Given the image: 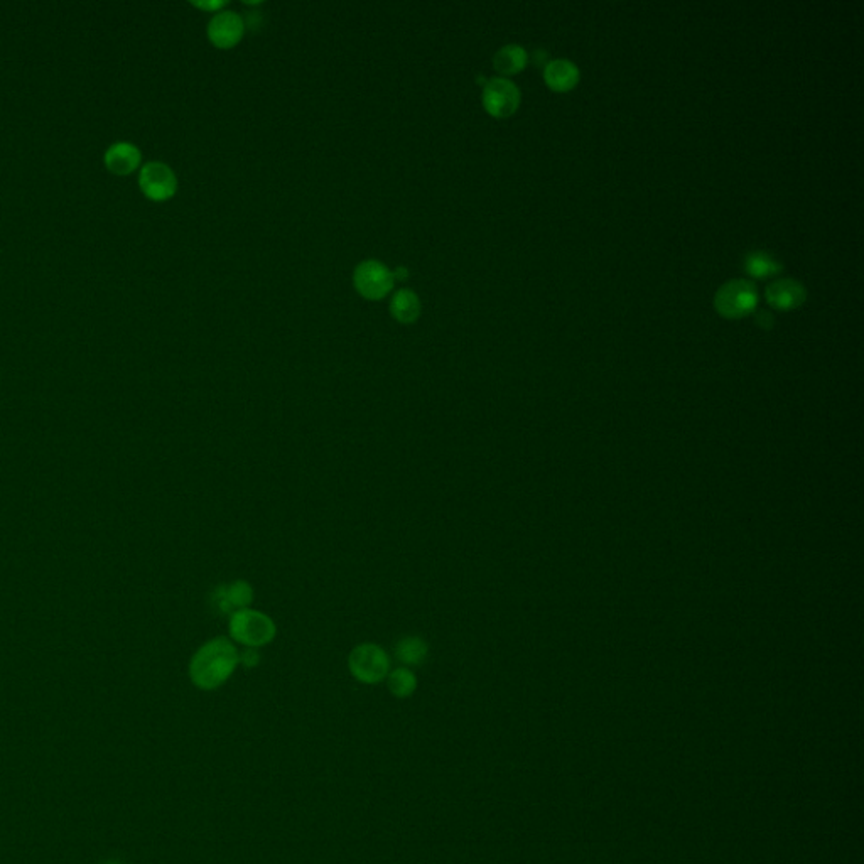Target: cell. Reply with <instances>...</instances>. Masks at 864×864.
I'll use <instances>...</instances> for the list:
<instances>
[{"label":"cell","mask_w":864,"mask_h":864,"mask_svg":"<svg viewBox=\"0 0 864 864\" xmlns=\"http://www.w3.org/2000/svg\"><path fill=\"white\" fill-rule=\"evenodd\" d=\"M238 666V647L228 637H216L199 647L189 662L191 682L201 691H215Z\"/></svg>","instance_id":"obj_1"},{"label":"cell","mask_w":864,"mask_h":864,"mask_svg":"<svg viewBox=\"0 0 864 864\" xmlns=\"http://www.w3.org/2000/svg\"><path fill=\"white\" fill-rule=\"evenodd\" d=\"M230 640L250 648H261L272 642L277 635L274 620L259 610L245 608L230 616Z\"/></svg>","instance_id":"obj_2"},{"label":"cell","mask_w":864,"mask_h":864,"mask_svg":"<svg viewBox=\"0 0 864 864\" xmlns=\"http://www.w3.org/2000/svg\"><path fill=\"white\" fill-rule=\"evenodd\" d=\"M758 304L757 286L747 279H734L722 284L714 296V308L722 317L740 319L751 315Z\"/></svg>","instance_id":"obj_3"},{"label":"cell","mask_w":864,"mask_h":864,"mask_svg":"<svg viewBox=\"0 0 864 864\" xmlns=\"http://www.w3.org/2000/svg\"><path fill=\"white\" fill-rule=\"evenodd\" d=\"M348 668L356 681L372 685L387 679L391 658L377 643H360L350 652Z\"/></svg>","instance_id":"obj_4"},{"label":"cell","mask_w":864,"mask_h":864,"mask_svg":"<svg viewBox=\"0 0 864 864\" xmlns=\"http://www.w3.org/2000/svg\"><path fill=\"white\" fill-rule=\"evenodd\" d=\"M392 271L379 261H363L356 265L354 272V289L368 301L383 299L393 288Z\"/></svg>","instance_id":"obj_5"},{"label":"cell","mask_w":864,"mask_h":864,"mask_svg":"<svg viewBox=\"0 0 864 864\" xmlns=\"http://www.w3.org/2000/svg\"><path fill=\"white\" fill-rule=\"evenodd\" d=\"M520 106L519 87L507 78L490 79L483 88V106L495 118H507Z\"/></svg>","instance_id":"obj_6"},{"label":"cell","mask_w":864,"mask_h":864,"mask_svg":"<svg viewBox=\"0 0 864 864\" xmlns=\"http://www.w3.org/2000/svg\"><path fill=\"white\" fill-rule=\"evenodd\" d=\"M139 186L145 197L152 201H168L176 195L178 178L168 164L152 161L147 162L139 174Z\"/></svg>","instance_id":"obj_7"},{"label":"cell","mask_w":864,"mask_h":864,"mask_svg":"<svg viewBox=\"0 0 864 864\" xmlns=\"http://www.w3.org/2000/svg\"><path fill=\"white\" fill-rule=\"evenodd\" d=\"M245 34V23L238 14L232 11H220L211 17L208 23V40L213 46L220 50H230L236 46Z\"/></svg>","instance_id":"obj_8"},{"label":"cell","mask_w":864,"mask_h":864,"mask_svg":"<svg viewBox=\"0 0 864 864\" xmlns=\"http://www.w3.org/2000/svg\"><path fill=\"white\" fill-rule=\"evenodd\" d=\"M253 602V588L247 581H234L230 584L218 586L211 593V606L220 615L232 616L240 610L250 608Z\"/></svg>","instance_id":"obj_9"},{"label":"cell","mask_w":864,"mask_h":864,"mask_svg":"<svg viewBox=\"0 0 864 864\" xmlns=\"http://www.w3.org/2000/svg\"><path fill=\"white\" fill-rule=\"evenodd\" d=\"M767 302L773 309L778 311H792L800 308L807 299V290L794 279H780L775 280L767 288Z\"/></svg>","instance_id":"obj_10"},{"label":"cell","mask_w":864,"mask_h":864,"mask_svg":"<svg viewBox=\"0 0 864 864\" xmlns=\"http://www.w3.org/2000/svg\"><path fill=\"white\" fill-rule=\"evenodd\" d=\"M104 161H106V170L112 174L129 176L141 166L142 154L137 145L131 142H117L106 149Z\"/></svg>","instance_id":"obj_11"},{"label":"cell","mask_w":864,"mask_h":864,"mask_svg":"<svg viewBox=\"0 0 864 864\" xmlns=\"http://www.w3.org/2000/svg\"><path fill=\"white\" fill-rule=\"evenodd\" d=\"M579 69L569 60H554L544 68V79L554 92H569L579 83Z\"/></svg>","instance_id":"obj_12"},{"label":"cell","mask_w":864,"mask_h":864,"mask_svg":"<svg viewBox=\"0 0 864 864\" xmlns=\"http://www.w3.org/2000/svg\"><path fill=\"white\" fill-rule=\"evenodd\" d=\"M422 306L419 296L410 289H400L393 294L391 301V315L400 325H412L419 319Z\"/></svg>","instance_id":"obj_13"},{"label":"cell","mask_w":864,"mask_h":864,"mask_svg":"<svg viewBox=\"0 0 864 864\" xmlns=\"http://www.w3.org/2000/svg\"><path fill=\"white\" fill-rule=\"evenodd\" d=\"M393 654L404 667H419L429 655V645L420 637H406L397 642Z\"/></svg>","instance_id":"obj_14"},{"label":"cell","mask_w":864,"mask_h":864,"mask_svg":"<svg viewBox=\"0 0 864 864\" xmlns=\"http://www.w3.org/2000/svg\"><path fill=\"white\" fill-rule=\"evenodd\" d=\"M527 61H529L527 53L519 44H507L501 50H498L497 54L493 56L495 69L505 77L520 73L527 66Z\"/></svg>","instance_id":"obj_15"},{"label":"cell","mask_w":864,"mask_h":864,"mask_svg":"<svg viewBox=\"0 0 864 864\" xmlns=\"http://www.w3.org/2000/svg\"><path fill=\"white\" fill-rule=\"evenodd\" d=\"M743 267H745L747 274L755 277V279H768V277L780 274L784 271L782 263L778 262L770 253L761 252V250H755V252L747 253V257L743 261Z\"/></svg>","instance_id":"obj_16"},{"label":"cell","mask_w":864,"mask_h":864,"mask_svg":"<svg viewBox=\"0 0 864 864\" xmlns=\"http://www.w3.org/2000/svg\"><path fill=\"white\" fill-rule=\"evenodd\" d=\"M385 681L391 694L395 695L397 699L410 697L418 689V677L409 667L393 668L389 672Z\"/></svg>","instance_id":"obj_17"},{"label":"cell","mask_w":864,"mask_h":864,"mask_svg":"<svg viewBox=\"0 0 864 864\" xmlns=\"http://www.w3.org/2000/svg\"><path fill=\"white\" fill-rule=\"evenodd\" d=\"M238 664L245 667L253 668L261 664V654L257 648L244 647V650H238Z\"/></svg>","instance_id":"obj_18"},{"label":"cell","mask_w":864,"mask_h":864,"mask_svg":"<svg viewBox=\"0 0 864 864\" xmlns=\"http://www.w3.org/2000/svg\"><path fill=\"white\" fill-rule=\"evenodd\" d=\"M193 5L198 7V9H203V11H210V13H220V9L226 5L225 0H218V2H193Z\"/></svg>","instance_id":"obj_19"},{"label":"cell","mask_w":864,"mask_h":864,"mask_svg":"<svg viewBox=\"0 0 864 864\" xmlns=\"http://www.w3.org/2000/svg\"><path fill=\"white\" fill-rule=\"evenodd\" d=\"M755 321H757V325H759L761 327H767V329L773 326V316L770 315L768 311H759V313H757Z\"/></svg>","instance_id":"obj_20"},{"label":"cell","mask_w":864,"mask_h":864,"mask_svg":"<svg viewBox=\"0 0 864 864\" xmlns=\"http://www.w3.org/2000/svg\"><path fill=\"white\" fill-rule=\"evenodd\" d=\"M407 275L409 274H407L406 267H400V269H397V272L393 274V279H399V280H402V279H406Z\"/></svg>","instance_id":"obj_21"},{"label":"cell","mask_w":864,"mask_h":864,"mask_svg":"<svg viewBox=\"0 0 864 864\" xmlns=\"http://www.w3.org/2000/svg\"><path fill=\"white\" fill-rule=\"evenodd\" d=\"M104 864H122V863H118V861H106V863H104Z\"/></svg>","instance_id":"obj_22"}]
</instances>
